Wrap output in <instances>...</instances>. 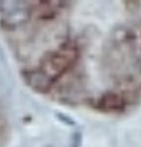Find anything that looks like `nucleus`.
I'll return each mask as SVG.
<instances>
[{
	"label": "nucleus",
	"instance_id": "obj_1",
	"mask_svg": "<svg viewBox=\"0 0 141 147\" xmlns=\"http://www.w3.org/2000/svg\"><path fill=\"white\" fill-rule=\"evenodd\" d=\"M76 46L81 107L119 114L141 100V1L124 2L107 28L80 18Z\"/></svg>",
	"mask_w": 141,
	"mask_h": 147
},
{
	"label": "nucleus",
	"instance_id": "obj_2",
	"mask_svg": "<svg viewBox=\"0 0 141 147\" xmlns=\"http://www.w3.org/2000/svg\"><path fill=\"white\" fill-rule=\"evenodd\" d=\"M9 131V125L6 117V113L5 112L4 106L0 100V147H2L5 144Z\"/></svg>",
	"mask_w": 141,
	"mask_h": 147
}]
</instances>
